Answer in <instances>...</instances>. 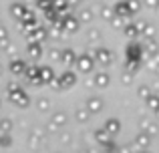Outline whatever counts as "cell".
<instances>
[{"label": "cell", "mask_w": 159, "mask_h": 153, "mask_svg": "<svg viewBox=\"0 0 159 153\" xmlns=\"http://www.w3.org/2000/svg\"><path fill=\"white\" fill-rule=\"evenodd\" d=\"M157 113H159V111H157Z\"/></svg>", "instance_id": "8"}, {"label": "cell", "mask_w": 159, "mask_h": 153, "mask_svg": "<svg viewBox=\"0 0 159 153\" xmlns=\"http://www.w3.org/2000/svg\"><path fill=\"white\" fill-rule=\"evenodd\" d=\"M105 131L107 133H117V131H119V121H117V119H111V121H107V127H105Z\"/></svg>", "instance_id": "2"}, {"label": "cell", "mask_w": 159, "mask_h": 153, "mask_svg": "<svg viewBox=\"0 0 159 153\" xmlns=\"http://www.w3.org/2000/svg\"><path fill=\"white\" fill-rule=\"evenodd\" d=\"M0 129H2L4 133H8V131H10V121H8V119L6 121H0Z\"/></svg>", "instance_id": "4"}, {"label": "cell", "mask_w": 159, "mask_h": 153, "mask_svg": "<svg viewBox=\"0 0 159 153\" xmlns=\"http://www.w3.org/2000/svg\"><path fill=\"white\" fill-rule=\"evenodd\" d=\"M87 107H89L91 113H99V111H101V107H103V103L99 101V99H91V101L87 103Z\"/></svg>", "instance_id": "1"}, {"label": "cell", "mask_w": 159, "mask_h": 153, "mask_svg": "<svg viewBox=\"0 0 159 153\" xmlns=\"http://www.w3.org/2000/svg\"><path fill=\"white\" fill-rule=\"evenodd\" d=\"M81 153H89V151H81Z\"/></svg>", "instance_id": "7"}, {"label": "cell", "mask_w": 159, "mask_h": 153, "mask_svg": "<svg viewBox=\"0 0 159 153\" xmlns=\"http://www.w3.org/2000/svg\"><path fill=\"white\" fill-rule=\"evenodd\" d=\"M143 153H145V151H143Z\"/></svg>", "instance_id": "9"}, {"label": "cell", "mask_w": 159, "mask_h": 153, "mask_svg": "<svg viewBox=\"0 0 159 153\" xmlns=\"http://www.w3.org/2000/svg\"><path fill=\"white\" fill-rule=\"evenodd\" d=\"M0 145H10V137H8L6 133L0 135Z\"/></svg>", "instance_id": "5"}, {"label": "cell", "mask_w": 159, "mask_h": 153, "mask_svg": "<svg viewBox=\"0 0 159 153\" xmlns=\"http://www.w3.org/2000/svg\"><path fill=\"white\" fill-rule=\"evenodd\" d=\"M87 117H89V115H87L85 111H79V113H77V119H79V121H87Z\"/></svg>", "instance_id": "6"}, {"label": "cell", "mask_w": 159, "mask_h": 153, "mask_svg": "<svg viewBox=\"0 0 159 153\" xmlns=\"http://www.w3.org/2000/svg\"><path fill=\"white\" fill-rule=\"evenodd\" d=\"M147 145H149V135L147 133H139L137 135V147L143 149V147H147Z\"/></svg>", "instance_id": "3"}]
</instances>
